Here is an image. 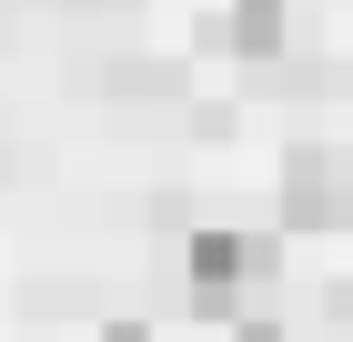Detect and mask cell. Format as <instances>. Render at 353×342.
Wrapping results in <instances>:
<instances>
[{"label":"cell","mask_w":353,"mask_h":342,"mask_svg":"<svg viewBox=\"0 0 353 342\" xmlns=\"http://www.w3.org/2000/svg\"><path fill=\"white\" fill-rule=\"evenodd\" d=\"M283 222H293V232H353V151L303 141V151L283 161Z\"/></svg>","instance_id":"cell-1"},{"label":"cell","mask_w":353,"mask_h":342,"mask_svg":"<svg viewBox=\"0 0 353 342\" xmlns=\"http://www.w3.org/2000/svg\"><path fill=\"white\" fill-rule=\"evenodd\" d=\"M263 262H272V252H263V242H252V232H192L182 242V282H192V312H232V302H243V292L252 282H263Z\"/></svg>","instance_id":"cell-2"},{"label":"cell","mask_w":353,"mask_h":342,"mask_svg":"<svg viewBox=\"0 0 353 342\" xmlns=\"http://www.w3.org/2000/svg\"><path fill=\"white\" fill-rule=\"evenodd\" d=\"M222 41L243 61H272L283 51V0H232V10H222Z\"/></svg>","instance_id":"cell-3"},{"label":"cell","mask_w":353,"mask_h":342,"mask_svg":"<svg viewBox=\"0 0 353 342\" xmlns=\"http://www.w3.org/2000/svg\"><path fill=\"white\" fill-rule=\"evenodd\" d=\"M101 342H152V332H141V322H111V332H101Z\"/></svg>","instance_id":"cell-4"},{"label":"cell","mask_w":353,"mask_h":342,"mask_svg":"<svg viewBox=\"0 0 353 342\" xmlns=\"http://www.w3.org/2000/svg\"><path fill=\"white\" fill-rule=\"evenodd\" d=\"M243 342H283V332H272V322H243Z\"/></svg>","instance_id":"cell-5"},{"label":"cell","mask_w":353,"mask_h":342,"mask_svg":"<svg viewBox=\"0 0 353 342\" xmlns=\"http://www.w3.org/2000/svg\"><path fill=\"white\" fill-rule=\"evenodd\" d=\"M343 312H353V292H343Z\"/></svg>","instance_id":"cell-6"}]
</instances>
